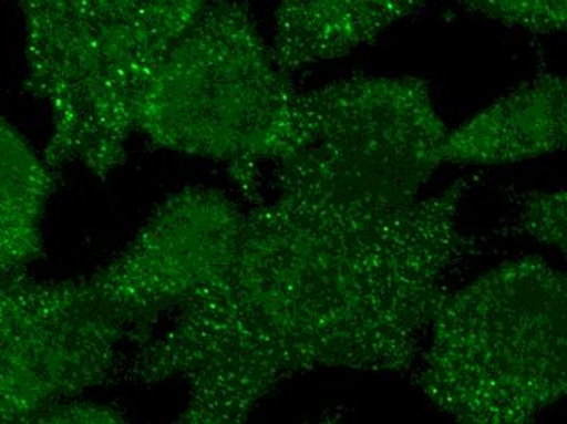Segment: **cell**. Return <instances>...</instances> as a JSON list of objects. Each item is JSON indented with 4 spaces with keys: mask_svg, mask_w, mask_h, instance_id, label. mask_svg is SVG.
I'll return each instance as SVG.
<instances>
[{
    "mask_svg": "<svg viewBox=\"0 0 567 424\" xmlns=\"http://www.w3.org/2000/svg\"><path fill=\"white\" fill-rule=\"evenodd\" d=\"M245 214L223 276L121 378L179 381L178 423L237 424L296 375L403 372L416 361L463 250V182L392 211L340 208L289 189Z\"/></svg>",
    "mask_w": 567,
    "mask_h": 424,
    "instance_id": "6da1fadb",
    "label": "cell"
},
{
    "mask_svg": "<svg viewBox=\"0 0 567 424\" xmlns=\"http://www.w3.org/2000/svg\"><path fill=\"white\" fill-rule=\"evenodd\" d=\"M25 89L50 113L43 157L99 178L126 161L142 93L207 0H17Z\"/></svg>",
    "mask_w": 567,
    "mask_h": 424,
    "instance_id": "7a4b0ae2",
    "label": "cell"
},
{
    "mask_svg": "<svg viewBox=\"0 0 567 424\" xmlns=\"http://www.w3.org/2000/svg\"><path fill=\"white\" fill-rule=\"evenodd\" d=\"M566 276L535 257L447 292L417 385L460 423L532 422L566 395Z\"/></svg>",
    "mask_w": 567,
    "mask_h": 424,
    "instance_id": "3957f363",
    "label": "cell"
},
{
    "mask_svg": "<svg viewBox=\"0 0 567 424\" xmlns=\"http://www.w3.org/2000/svg\"><path fill=\"white\" fill-rule=\"evenodd\" d=\"M299 92L237 0H207L142 93L136 131L162 149L223 162L247 192L296 134Z\"/></svg>",
    "mask_w": 567,
    "mask_h": 424,
    "instance_id": "277c9868",
    "label": "cell"
},
{
    "mask_svg": "<svg viewBox=\"0 0 567 424\" xmlns=\"http://www.w3.org/2000/svg\"><path fill=\"white\" fill-rule=\"evenodd\" d=\"M447 133L424 79L351 77L299 92L275 188L340 208H404L441 167Z\"/></svg>",
    "mask_w": 567,
    "mask_h": 424,
    "instance_id": "5b68a950",
    "label": "cell"
},
{
    "mask_svg": "<svg viewBox=\"0 0 567 424\" xmlns=\"http://www.w3.org/2000/svg\"><path fill=\"white\" fill-rule=\"evenodd\" d=\"M136 348L86 276L0 271V423H48L56 406L123 374Z\"/></svg>",
    "mask_w": 567,
    "mask_h": 424,
    "instance_id": "8992f818",
    "label": "cell"
},
{
    "mask_svg": "<svg viewBox=\"0 0 567 424\" xmlns=\"http://www.w3.org/2000/svg\"><path fill=\"white\" fill-rule=\"evenodd\" d=\"M245 214L220 189H182L158 206L133 242L86 278L142 347L164 317L195 301L227 270Z\"/></svg>",
    "mask_w": 567,
    "mask_h": 424,
    "instance_id": "52a82bcc",
    "label": "cell"
},
{
    "mask_svg": "<svg viewBox=\"0 0 567 424\" xmlns=\"http://www.w3.org/2000/svg\"><path fill=\"white\" fill-rule=\"evenodd\" d=\"M566 137V81L543 74L449 131L442 164H515L565 149Z\"/></svg>",
    "mask_w": 567,
    "mask_h": 424,
    "instance_id": "ba28073f",
    "label": "cell"
},
{
    "mask_svg": "<svg viewBox=\"0 0 567 424\" xmlns=\"http://www.w3.org/2000/svg\"><path fill=\"white\" fill-rule=\"evenodd\" d=\"M425 0H281L271 51L287 75L340 60L416 12Z\"/></svg>",
    "mask_w": 567,
    "mask_h": 424,
    "instance_id": "9c48e42d",
    "label": "cell"
},
{
    "mask_svg": "<svg viewBox=\"0 0 567 424\" xmlns=\"http://www.w3.org/2000/svg\"><path fill=\"white\" fill-rule=\"evenodd\" d=\"M56 172L0 115V271L20 273L43 257V220Z\"/></svg>",
    "mask_w": 567,
    "mask_h": 424,
    "instance_id": "30bf717a",
    "label": "cell"
},
{
    "mask_svg": "<svg viewBox=\"0 0 567 424\" xmlns=\"http://www.w3.org/2000/svg\"><path fill=\"white\" fill-rule=\"evenodd\" d=\"M466 9L507 27L551 34L566 29L567 0H458Z\"/></svg>",
    "mask_w": 567,
    "mask_h": 424,
    "instance_id": "8fae6325",
    "label": "cell"
},
{
    "mask_svg": "<svg viewBox=\"0 0 567 424\" xmlns=\"http://www.w3.org/2000/svg\"><path fill=\"white\" fill-rule=\"evenodd\" d=\"M525 232L545 245L566 251V192L534 193L522 211Z\"/></svg>",
    "mask_w": 567,
    "mask_h": 424,
    "instance_id": "7c38bea8",
    "label": "cell"
},
{
    "mask_svg": "<svg viewBox=\"0 0 567 424\" xmlns=\"http://www.w3.org/2000/svg\"><path fill=\"white\" fill-rule=\"evenodd\" d=\"M123 413L102 403L71 400L56 406L48 416V423H124Z\"/></svg>",
    "mask_w": 567,
    "mask_h": 424,
    "instance_id": "4fadbf2b",
    "label": "cell"
}]
</instances>
